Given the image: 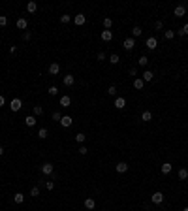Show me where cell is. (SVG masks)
<instances>
[{
    "label": "cell",
    "instance_id": "8d00e7d4",
    "mask_svg": "<svg viewBox=\"0 0 188 211\" xmlns=\"http://www.w3.org/2000/svg\"><path fill=\"white\" fill-rule=\"evenodd\" d=\"M70 21H72V17H70V15H60V23H62V25L70 23Z\"/></svg>",
    "mask_w": 188,
    "mask_h": 211
},
{
    "label": "cell",
    "instance_id": "9a60e30c",
    "mask_svg": "<svg viewBox=\"0 0 188 211\" xmlns=\"http://www.w3.org/2000/svg\"><path fill=\"white\" fill-rule=\"evenodd\" d=\"M15 25H17V28H19V30H27V27H28V21H27V19H23V17H19Z\"/></svg>",
    "mask_w": 188,
    "mask_h": 211
},
{
    "label": "cell",
    "instance_id": "ba28073f",
    "mask_svg": "<svg viewBox=\"0 0 188 211\" xmlns=\"http://www.w3.org/2000/svg\"><path fill=\"white\" fill-rule=\"evenodd\" d=\"M73 23L77 25V27H83V25L87 23V17H85L83 13H79V15H75V17H73Z\"/></svg>",
    "mask_w": 188,
    "mask_h": 211
},
{
    "label": "cell",
    "instance_id": "ac0fdd59",
    "mask_svg": "<svg viewBox=\"0 0 188 211\" xmlns=\"http://www.w3.org/2000/svg\"><path fill=\"white\" fill-rule=\"evenodd\" d=\"M134 87H135L138 91H141V89L145 87V81L141 79V78H135V79H134Z\"/></svg>",
    "mask_w": 188,
    "mask_h": 211
},
{
    "label": "cell",
    "instance_id": "7a4b0ae2",
    "mask_svg": "<svg viewBox=\"0 0 188 211\" xmlns=\"http://www.w3.org/2000/svg\"><path fill=\"white\" fill-rule=\"evenodd\" d=\"M151 202H152V204H162V202H164V194H162L160 190L152 192V196H151Z\"/></svg>",
    "mask_w": 188,
    "mask_h": 211
},
{
    "label": "cell",
    "instance_id": "f6af8a7d",
    "mask_svg": "<svg viewBox=\"0 0 188 211\" xmlns=\"http://www.w3.org/2000/svg\"><path fill=\"white\" fill-rule=\"evenodd\" d=\"M2 106H6V98H4V96L0 94V107H2Z\"/></svg>",
    "mask_w": 188,
    "mask_h": 211
},
{
    "label": "cell",
    "instance_id": "4fadbf2b",
    "mask_svg": "<svg viewBox=\"0 0 188 211\" xmlns=\"http://www.w3.org/2000/svg\"><path fill=\"white\" fill-rule=\"evenodd\" d=\"M60 106H62V107H70V104H72V98H70V96L68 94H64V96H60Z\"/></svg>",
    "mask_w": 188,
    "mask_h": 211
},
{
    "label": "cell",
    "instance_id": "836d02e7",
    "mask_svg": "<svg viewBox=\"0 0 188 211\" xmlns=\"http://www.w3.org/2000/svg\"><path fill=\"white\" fill-rule=\"evenodd\" d=\"M104 27H105V30H109L111 27H113V21H111L109 17H105V19H104Z\"/></svg>",
    "mask_w": 188,
    "mask_h": 211
},
{
    "label": "cell",
    "instance_id": "d4e9b609",
    "mask_svg": "<svg viewBox=\"0 0 188 211\" xmlns=\"http://www.w3.org/2000/svg\"><path fill=\"white\" fill-rule=\"evenodd\" d=\"M109 62H111V64H119V62H120V57L117 55V53L109 55Z\"/></svg>",
    "mask_w": 188,
    "mask_h": 211
},
{
    "label": "cell",
    "instance_id": "cb8c5ba5",
    "mask_svg": "<svg viewBox=\"0 0 188 211\" xmlns=\"http://www.w3.org/2000/svg\"><path fill=\"white\" fill-rule=\"evenodd\" d=\"M141 32H143V30H141V27H134V28H132V38H139Z\"/></svg>",
    "mask_w": 188,
    "mask_h": 211
},
{
    "label": "cell",
    "instance_id": "7402d4cb",
    "mask_svg": "<svg viewBox=\"0 0 188 211\" xmlns=\"http://www.w3.org/2000/svg\"><path fill=\"white\" fill-rule=\"evenodd\" d=\"M36 9H38V4H36V2H28V4H27V12H28V13H34Z\"/></svg>",
    "mask_w": 188,
    "mask_h": 211
},
{
    "label": "cell",
    "instance_id": "f35d334b",
    "mask_svg": "<svg viewBox=\"0 0 188 211\" xmlns=\"http://www.w3.org/2000/svg\"><path fill=\"white\" fill-rule=\"evenodd\" d=\"M51 119H53V121H57V123H60V119H62V115H60L58 111H55L53 115H51Z\"/></svg>",
    "mask_w": 188,
    "mask_h": 211
},
{
    "label": "cell",
    "instance_id": "8992f818",
    "mask_svg": "<svg viewBox=\"0 0 188 211\" xmlns=\"http://www.w3.org/2000/svg\"><path fill=\"white\" fill-rule=\"evenodd\" d=\"M42 173H43V175H51V173H53V164H51V162L42 164Z\"/></svg>",
    "mask_w": 188,
    "mask_h": 211
},
{
    "label": "cell",
    "instance_id": "60d3db41",
    "mask_svg": "<svg viewBox=\"0 0 188 211\" xmlns=\"http://www.w3.org/2000/svg\"><path fill=\"white\" fill-rule=\"evenodd\" d=\"M43 185H45V189H47V190H53V189H55V183H53V181H45Z\"/></svg>",
    "mask_w": 188,
    "mask_h": 211
},
{
    "label": "cell",
    "instance_id": "30bf717a",
    "mask_svg": "<svg viewBox=\"0 0 188 211\" xmlns=\"http://www.w3.org/2000/svg\"><path fill=\"white\" fill-rule=\"evenodd\" d=\"M100 38L104 40V42H111V40H113V32H111V30H102Z\"/></svg>",
    "mask_w": 188,
    "mask_h": 211
},
{
    "label": "cell",
    "instance_id": "4316f807",
    "mask_svg": "<svg viewBox=\"0 0 188 211\" xmlns=\"http://www.w3.org/2000/svg\"><path fill=\"white\" fill-rule=\"evenodd\" d=\"M151 119H152V113H151V111H143V115H141V121L149 123Z\"/></svg>",
    "mask_w": 188,
    "mask_h": 211
},
{
    "label": "cell",
    "instance_id": "e0dca14e",
    "mask_svg": "<svg viewBox=\"0 0 188 211\" xmlns=\"http://www.w3.org/2000/svg\"><path fill=\"white\" fill-rule=\"evenodd\" d=\"M75 83V78H73V75L72 74H68V75H64V85L66 87H72Z\"/></svg>",
    "mask_w": 188,
    "mask_h": 211
},
{
    "label": "cell",
    "instance_id": "d6a6232c",
    "mask_svg": "<svg viewBox=\"0 0 188 211\" xmlns=\"http://www.w3.org/2000/svg\"><path fill=\"white\" fill-rule=\"evenodd\" d=\"M43 113V107L42 106H34V117H40Z\"/></svg>",
    "mask_w": 188,
    "mask_h": 211
},
{
    "label": "cell",
    "instance_id": "bcb514c9",
    "mask_svg": "<svg viewBox=\"0 0 188 211\" xmlns=\"http://www.w3.org/2000/svg\"><path fill=\"white\" fill-rule=\"evenodd\" d=\"M2 155H4V147L0 145V157H2Z\"/></svg>",
    "mask_w": 188,
    "mask_h": 211
},
{
    "label": "cell",
    "instance_id": "277c9868",
    "mask_svg": "<svg viewBox=\"0 0 188 211\" xmlns=\"http://www.w3.org/2000/svg\"><path fill=\"white\" fill-rule=\"evenodd\" d=\"M173 15H175V17H182V15H186V6H184V4H179V6L173 9Z\"/></svg>",
    "mask_w": 188,
    "mask_h": 211
},
{
    "label": "cell",
    "instance_id": "603a6c76",
    "mask_svg": "<svg viewBox=\"0 0 188 211\" xmlns=\"http://www.w3.org/2000/svg\"><path fill=\"white\" fill-rule=\"evenodd\" d=\"M13 202H15V204H23V202H24V194H23V192H17V194L13 196Z\"/></svg>",
    "mask_w": 188,
    "mask_h": 211
},
{
    "label": "cell",
    "instance_id": "6da1fadb",
    "mask_svg": "<svg viewBox=\"0 0 188 211\" xmlns=\"http://www.w3.org/2000/svg\"><path fill=\"white\" fill-rule=\"evenodd\" d=\"M23 107V100L21 98H13L12 102H9V109L12 111H19Z\"/></svg>",
    "mask_w": 188,
    "mask_h": 211
},
{
    "label": "cell",
    "instance_id": "ee69618b",
    "mask_svg": "<svg viewBox=\"0 0 188 211\" xmlns=\"http://www.w3.org/2000/svg\"><path fill=\"white\" fill-rule=\"evenodd\" d=\"M162 27H164V23H162V21H156V23H154V28H156V30H162Z\"/></svg>",
    "mask_w": 188,
    "mask_h": 211
},
{
    "label": "cell",
    "instance_id": "2e32d148",
    "mask_svg": "<svg viewBox=\"0 0 188 211\" xmlns=\"http://www.w3.org/2000/svg\"><path fill=\"white\" fill-rule=\"evenodd\" d=\"M58 72H60L58 62H51V64H49V74H51V75H57Z\"/></svg>",
    "mask_w": 188,
    "mask_h": 211
},
{
    "label": "cell",
    "instance_id": "d6986e66",
    "mask_svg": "<svg viewBox=\"0 0 188 211\" xmlns=\"http://www.w3.org/2000/svg\"><path fill=\"white\" fill-rule=\"evenodd\" d=\"M36 117H34V115H28L27 117V119H24V125H27V126H34V125H36Z\"/></svg>",
    "mask_w": 188,
    "mask_h": 211
},
{
    "label": "cell",
    "instance_id": "5bb4252c",
    "mask_svg": "<svg viewBox=\"0 0 188 211\" xmlns=\"http://www.w3.org/2000/svg\"><path fill=\"white\" fill-rule=\"evenodd\" d=\"M171 170H173V166H171L169 162H164V164L160 166V172L164 173V175H167V173H171Z\"/></svg>",
    "mask_w": 188,
    "mask_h": 211
},
{
    "label": "cell",
    "instance_id": "d590c367",
    "mask_svg": "<svg viewBox=\"0 0 188 211\" xmlns=\"http://www.w3.org/2000/svg\"><path fill=\"white\" fill-rule=\"evenodd\" d=\"M23 40H24V42L32 40V32H30V30H24V32H23Z\"/></svg>",
    "mask_w": 188,
    "mask_h": 211
},
{
    "label": "cell",
    "instance_id": "7dc6e473",
    "mask_svg": "<svg viewBox=\"0 0 188 211\" xmlns=\"http://www.w3.org/2000/svg\"><path fill=\"white\" fill-rule=\"evenodd\" d=\"M182 211H188V207H184V209H182Z\"/></svg>",
    "mask_w": 188,
    "mask_h": 211
},
{
    "label": "cell",
    "instance_id": "83f0119b",
    "mask_svg": "<svg viewBox=\"0 0 188 211\" xmlns=\"http://www.w3.org/2000/svg\"><path fill=\"white\" fill-rule=\"evenodd\" d=\"M177 36H188V23H186L181 30H177Z\"/></svg>",
    "mask_w": 188,
    "mask_h": 211
},
{
    "label": "cell",
    "instance_id": "e575fe53",
    "mask_svg": "<svg viewBox=\"0 0 188 211\" xmlns=\"http://www.w3.org/2000/svg\"><path fill=\"white\" fill-rule=\"evenodd\" d=\"M49 94H51V96H57V94H58V87L51 85V87H49Z\"/></svg>",
    "mask_w": 188,
    "mask_h": 211
},
{
    "label": "cell",
    "instance_id": "ffe728a7",
    "mask_svg": "<svg viewBox=\"0 0 188 211\" xmlns=\"http://www.w3.org/2000/svg\"><path fill=\"white\" fill-rule=\"evenodd\" d=\"M85 207H87V209H94L96 207L94 198H87V200H85Z\"/></svg>",
    "mask_w": 188,
    "mask_h": 211
},
{
    "label": "cell",
    "instance_id": "7c38bea8",
    "mask_svg": "<svg viewBox=\"0 0 188 211\" xmlns=\"http://www.w3.org/2000/svg\"><path fill=\"white\" fill-rule=\"evenodd\" d=\"M141 79H143L145 83H149V81H152V79H154V72H151V70H145V72H143V78H141Z\"/></svg>",
    "mask_w": 188,
    "mask_h": 211
},
{
    "label": "cell",
    "instance_id": "74e56055",
    "mask_svg": "<svg viewBox=\"0 0 188 211\" xmlns=\"http://www.w3.org/2000/svg\"><path fill=\"white\" fill-rule=\"evenodd\" d=\"M107 94H109V96H115V94H117V87H115V85H109Z\"/></svg>",
    "mask_w": 188,
    "mask_h": 211
},
{
    "label": "cell",
    "instance_id": "8fae6325",
    "mask_svg": "<svg viewBox=\"0 0 188 211\" xmlns=\"http://www.w3.org/2000/svg\"><path fill=\"white\" fill-rule=\"evenodd\" d=\"M115 170H117V173H126V172H128V164H126V162H119L115 166Z\"/></svg>",
    "mask_w": 188,
    "mask_h": 211
},
{
    "label": "cell",
    "instance_id": "44dd1931",
    "mask_svg": "<svg viewBox=\"0 0 188 211\" xmlns=\"http://www.w3.org/2000/svg\"><path fill=\"white\" fill-rule=\"evenodd\" d=\"M47 136H49V130H47V128H40V130H38V138H40V140H45Z\"/></svg>",
    "mask_w": 188,
    "mask_h": 211
},
{
    "label": "cell",
    "instance_id": "f546056e",
    "mask_svg": "<svg viewBox=\"0 0 188 211\" xmlns=\"http://www.w3.org/2000/svg\"><path fill=\"white\" fill-rule=\"evenodd\" d=\"M30 196H34V198L40 196V187H36V185H34V187L30 189Z\"/></svg>",
    "mask_w": 188,
    "mask_h": 211
},
{
    "label": "cell",
    "instance_id": "52a82bcc",
    "mask_svg": "<svg viewBox=\"0 0 188 211\" xmlns=\"http://www.w3.org/2000/svg\"><path fill=\"white\" fill-rule=\"evenodd\" d=\"M122 45H124V49H126V51H132V49L135 47V40H134V38H126Z\"/></svg>",
    "mask_w": 188,
    "mask_h": 211
},
{
    "label": "cell",
    "instance_id": "ab89813d",
    "mask_svg": "<svg viewBox=\"0 0 188 211\" xmlns=\"http://www.w3.org/2000/svg\"><path fill=\"white\" fill-rule=\"evenodd\" d=\"M8 25V17L6 15H0V27H6Z\"/></svg>",
    "mask_w": 188,
    "mask_h": 211
},
{
    "label": "cell",
    "instance_id": "3957f363",
    "mask_svg": "<svg viewBox=\"0 0 188 211\" xmlns=\"http://www.w3.org/2000/svg\"><path fill=\"white\" fill-rule=\"evenodd\" d=\"M60 126H64V128H68V126H72L73 125V119L70 115H62V119H60V123H58Z\"/></svg>",
    "mask_w": 188,
    "mask_h": 211
},
{
    "label": "cell",
    "instance_id": "5b68a950",
    "mask_svg": "<svg viewBox=\"0 0 188 211\" xmlns=\"http://www.w3.org/2000/svg\"><path fill=\"white\" fill-rule=\"evenodd\" d=\"M156 47H158V40L154 38V36H151L149 40H147V49H151V51H154Z\"/></svg>",
    "mask_w": 188,
    "mask_h": 211
},
{
    "label": "cell",
    "instance_id": "9c48e42d",
    "mask_svg": "<svg viewBox=\"0 0 188 211\" xmlns=\"http://www.w3.org/2000/svg\"><path fill=\"white\" fill-rule=\"evenodd\" d=\"M115 107H117V109H124V107H126V100L122 98V96H117V98H115Z\"/></svg>",
    "mask_w": 188,
    "mask_h": 211
},
{
    "label": "cell",
    "instance_id": "4dcf8cb0",
    "mask_svg": "<svg viewBox=\"0 0 188 211\" xmlns=\"http://www.w3.org/2000/svg\"><path fill=\"white\" fill-rule=\"evenodd\" d=\"M164 38H166V40H173V38H175V32H173V30H166V32H164Z\"/></svg>",
    "mask_w": 188,
    "mask_h": 211
},
{
    "label": "cell",
    "instance_id": "1f68e13d",
    "mask_svg": "<svg viewBox=\"0 0 188 211\" xmlns=\"http://www.w3.org/2000/svg\"><path fill=\"white\" fill-rule=\"evenodd\" d=\"M147 64H149V59H147L145 55H143V57H139V66H141V68H145Z\"/></svg>",
    "mask_w": 188,
    "mask_h": 211
},
{
    "label": "cell",
    "instance_id": "7bdbcfd3",
    "mask_svg": "<svg viewBox=\"0 0 188 211\" xmlns=\"http://www.w3.org/2000/svg\"><path fill=\"white\" fill-rule=\"evenodd\" d=\"M96 59H98V60H105V53H104V51H100V53L96 55Z\"/></svg>",
    "mask_w": 188,
    "mask_h": 211
},
{
    "label": "cell",
    "instance_id": "484cf974",
    "mask_svg": "<svg viewBox=\"0 0 188 211\" xmlns=\"http://www.w3.org/2000/svg\"><path fill=\"white\" fill-rule=\"evenodd\" d=\"M179 179H182V181L188 179V170H186V168H181V170H179Z\"/></svg>",
    "mask_w": 188,
    "mask_h": 211
},
{
    "label": "cell",
    "instance_id": "f1b7e54d",
    "mask_svg": "<svg viewBox=\"0 0 188 211\" xmlns=\"http://www.w3.org/2000/svg\"><path fill=\"white\" fill-rule=\"evenodd\" d=\"M85 138H87V136H85L83 132H77V134H75V141H77V143H83Z\"/></svg>",
    "mask_w": 188,
    "mask_h": 211
},
{
    "label": "cell",
    "instance_id": "b9f144b4",
    "mask_svg": "<svg viewBox=\"0 0 188 211\" xmlns=\"http://www.w3.org/2000/svg\"><path fill=\"white\" fill-rule=\"evenodd\" d=\"M87 153H89V149L85 147V145H81V147H79V155H87Z\"/></svg>",
    "mask_w": 188,
    "mask_h": 211
}]
</instances>
